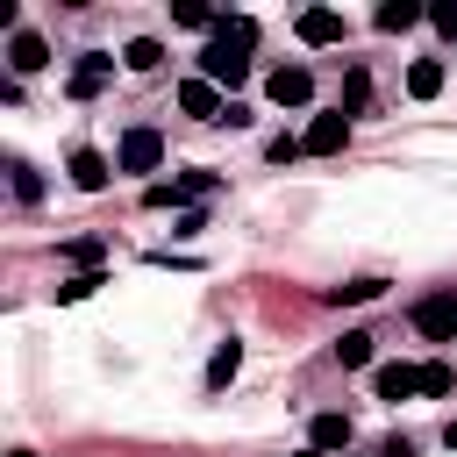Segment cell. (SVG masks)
<instances>
[{
  "instance_id": "cell-3",
  "label": "cell",
  "mask_w": 457,
  "mask_h": 457,
  "mask_svg": "<svg viewBox=\"0 0 457 457\" xmlns=\"http://www.w3.org/2000/svg\"><path fill=\"white\" fill-rule=\"evenodd\" d=\"M414 328L428 343H457V293H421L414 300Z\"/></svg>"
},
{
  "instance_id": "cell-17",
  "label": "cell",
  "mask_w": 457,
  "mask_h": 457,
  "mask_svg": "<svg viewBox=\"0 0 457 457\" xmlns=\"http://www.w3.org/2000/svg\"><path fill=\"white\" fill-rule=\"evenodd\" d=\"M421 14H428V7H414V0H386V7H378V14H371V21H378V29H386V36H400V29H414V21H421Z\"/></svg>"
},
{
  "instance_id": "cell-4",
  "label": "cell",
  "mask_w": 457,
  "mask_h": 457,
  "mask_svg": "<svg viewBox=\"0 0 457 457\" xmlns=\"http://www.w3.org/2000/svg\"><path fill=\"white\" fill-rule=\"evenodd\" d=\"M164 164V136L157 129H129L121 150H114V171H157Z\"/></svg>"
},
{
  "instance_id": "cell-29",
  "label": "cell",
  "mask_w": 457,
  "mask_h": 457,
  "mask_svg": "<svg viewBox=\"0 0 457 457\" xmlns=\"http://www.w3.org/2000/svg\"><path fill=\"white\" fill-rule=\"evenodd\" d=\"M443 443H450V450H457V421H450V428H443Z\"/></svg>"
},
{
  "instance_id": "cell-6",
  "label": "cell",
  "mask_w": 457,
  "mask_h": 457,
  "mask_svg": "<svg viewBox=\"0 0 457 457\" xmlns=\"http://www.w3.org/2000/svg\"><path fill=\"white\" fill-rule=\"evenodd\" d=\"M264 93H271L278 107H307V100H314V71H307V64H278V71L264 79Z\"/></svg>"
},
{
  "instance_id": "cell-19",
  "label": "cell",
  "mask_w": 457,
  "mask_h": 457,
  "mask_svg": "<svg viewBox=\"0 0 457 457\" xmlns=\"http://www.w3.org/2000/svg\"><path fill=\"white\" fill-rule=\"evenodd\" d=\"M121 64H129V71H157V64H164V43H157V36H136V43L121 50Z\"/></svg>"
},
{
  "instance_id": "cell-14",
  "label": "cell",
  "mask_w": 457,
  "mask_h": 457,
  "mask_svg": "<svg viewBox=\"0 0 457 457\" xmlns=\"http://www.w3.org/2000/svg\"><path fill=\"white\" fill-rule=\"evenodd\" d=\"M407 93H414V100H436V93H443V57H414V64H407Z\"/></svg>"
},
{
  "instance_id": "cell-15",
  "label": "cell",
  "mask_w": 457,
  "mask_h": 457,
  "mask_svg": "<svg viewBox=\"0 0 457 457\" xmlns=\"http://www.w3.org/2000/svg\"><path fill=\"white\" fill-rule=\"evenodd\" d=\"M7 186H14V200H21V207H36V200H43V171H36L29 157H7Z\"/></svg>"
},
{
  "instance_id": "cell-16",
  "label": "cell",
  "mask_w": 457,
  "mask_h": 457,
  "mask_svg": "<svg viewBox=\"0 0 457 457\" xmlns=\"http://www.w3.org/2000/svg\"><path fill=\"white\" fill-rule=\"evenodd\" d=\"M236 371H243V343H236V336H228V343H214V357H207V386H214V393H221V386H228V378H236Z\"/></svg>"
},
{
  "instance_id": "cell-5",
  "label": "cell",
  "mask_w": 457,
  "mask_h": 457,
  "mask_svg": "<svg viewBox=\"0 0 457 457\" xmlns=\"http://www.w3.org/2000/svg\"><path fill=\"white\" fill-rule=\"evenodd\" d=\"M107 79H114V57H107V50H86V57L71 64V79H64V93H71V100H93V93H100Z\"/></svg>"
},
{
  "instance_id": "cell-12",
  "label": "cell",
  "mask_w": 457,
  "mask_h": 457,
  "mask_svg": "<svg viewBox=\"0 0 457 457\" xmlns=\"http://www.w3.org/2000/svg\"><path fill=\"white\" fill-rule=\"evenodd\" d=\"M7 64H14V71H43V64H50V43H43L36 29H14V43H7Z\"/></svg>"
},
{
  "instance_id": "cell-22",
  "label": "cell",
  "mask_w": 457,
  "mask_h": 457,
  "mask_svg": "<svg viewBox=\"0 0 457 457\" xmlns=\"http://www.w3.org/2000/svg\"><path fill=\"white\" fill-rule=\"evenodd\" d=\"M171 21H179V29H207V36H214V21H221V14H207L200 0H179V7H171Z\"/></svg>"
},
{
  "instance_id": "cell-21",
  "label": "cell",
  "mask_w": 457,
  "mask_h": 457,
  "mask_svg": "<svg viewBox=\"0 0 457 457\" xmlns=\"http://www.w3.org/2000/svg\"><path fill=\"white\" fill-rule=\"evenodd\" d=\"M378 293H386V278H350V286H328V300H336V307H343V300L357 307V300H378Z\"/></svg>"
},
{
  "instance_id": "cell-18",
  "label": "cell",
  "mask_w": 457,
  "mask_h": 457,
  "mask_svg": "<svg viewBox=\"0 0 457 457\" xmlns=\"http://www.w3.org/2000/svg\"><path fill=\"white\" fill-rule=\"evenodd\" d=\"M336 364H343V371H364V364H371V336H364V328H343V343H336Z\"/></svg>"
},
{
  "instance_id": "cell-9",
  "label": "cell",
  "mask_w": 457,
  "mask_h": 457,
  "mask_svg": "<svg viewBox=\"0 0 457 457\" xmlns=\"http://www.w3.org/2000/svg\"><path fill=\"white\" fill-rule=\"evenodd\" d=\"M343 136H350V114H343V107H336V114H314V121H307V136H300V143H307V150H314V157H328V150H343Z\"/></svg>"
},
{
  "instance_id": "cell-26",
  "label": "cell",
  "mask_w": 457,
  "mask_h": 457,
  "mask_svg": "<svg viewBox=\"0 0 457 457\" xmlns=\"http://www.w3.org/2000/svg\"><path fill=\"white\" fill-rule=\"evenodd\" d=\"M300 150H307V143H300V136H271V143H264V157H271V164H293V157H300Z\"/></svg>"
},
{
  "instance_id": "cell-8",
  "label": "cell",
  "mask_w": 457,
  "mask_h": 457,
  "mask_svg": "<svg viewBox=\"0 0 457 457\" xmlns=\"http://www.w3.org/2000/svg\"><path fill=\"white\" fill-rule=\"evenodd\" d=\"M179 107H186L193 121H221V114H228L221 86H207V79H186V86H179Z\"/></svg>"
},
{
  "instance_id": "cell-7",
  "label": "cell",
  "mask_w": 457,
  "mask_h": 457,
  "mask_svg": "<svg viewBox=\"0 0 457 457\" xmlns=\"http://www.w3.org/2000/svg\"><path fill=\"white\" fill-rule=\"evenodd\" d=\"M293 29H300V43H307V50H328V43H343V14H336V7H307Z\"/></svg>"
},
{
  "instance_id": "cell-27",
  "label": "cell",
  "mask_w": 457,
  "mask_h": 457,
  "mask_svg": "<svg viewBox=\"0 0 457 457\" xmlns=\"http://www.w3.org/2000/svg\"><path fill=\"white\" fill-rule=\"evenodd\" d=\"M428 21H436L443 36H457V0H436V7H428Z\"/></svg>"
},
{
  "instance_id": "cell-28",
  "label": "cell",
  "mask_w": 457,
  "mask_h": 457,
  "mask_svg": "<svg viewBox=\"0 0 457 457\" xmlns=\"http://www.w3.org/2000/svg\"><path fill=\"white\" fill-rule=\"evenodd\" d=\"M378 457H414V443H407V436H386V443H378Z\"/></svg>"
},
{
  "instance_id": "cell-13",
  "label": "cell",
  "mask_w": 457,
  "mask_h": 457,
  "mask_svg": "<svg viewBox=\"0 0 457 457\" xmlns=\"http://www.w3.org/2000/svg\"><path fill=\"white\" fill-rule=\"evenodd\" d=\"M307 450H350V414H314L307 421Z\"/></svg>"
},
{
  "instance_id": "cell-1",
  "label": "cell",
  "mask_w": 457,
  "mask_h": 457,
  "mask_svg": "<svg viewBox=\"0 0 457 457\" xmlns=\"http://www.w3.org/2000/svg\"><path fill=\"white\" fill-rule=\"evenodd\" d=\"M250 43H257V21H250V14H221L214 36H207V50H200V79L236 93V86L250 79Z\"/></svg>"
},
{
  "instance_id": "cell-30",
  "label": "cell",
  "mask_w": 457,
  "mask_h": 457,
  "mask_svg": "<svg viewBox=\"0 0 457 457\" xmlns=\"http://www.w3.org/2000/svg\"><path fill=\"white\" fill-rule=\"evenodd\" d=\"M293 457H321V450H293Z\"/></svg>"
},
{
  "instance_id": "cell-10",
  "label": "cell",
  "mask_w": 457,
  "mask_h": 457,
  "mask_svg": "<svg viewBox=\"0 0 457 457\" xmlns=\"http://www.w3.org/2000/svg\"><path fill=\"white\" fill-rule=\"evenodd\" d=\"M371 393H378V400H407V393H421V364H378V371H371Z\"/></svg>"
},
{
  "instance_id": "cell-2",
  "label": "cell",
  "mask_w": 457,
  "mask_h": 457,
  "mask_svg": "<svg viewBox=\"0 0 457 457\" xmlns=\"http://www.w3.org/2000/svg\"><path fill=\"white\" fill-rule=\"evenodd\" d=\"M221 179L214 171H179V179H157V186H143V200L150 207H193V200H207Z\"/></svg>"
},
{
  "instance_id": "cell-11",
  "label": "cell",
  "mask_w": 457,
  "mask_h": 457,
  "mask_svg": "<svg viewBox=\"0 0 457 457\" xmlns=\"http://www.w3.org/2000/svg\"><path fill=\"white\" fill-rule=\"evenodd\" d=\"M64 171H71V186H79V193H100L114 164H107L100 150H71V157H64Z\"/></svg>"
},
{
  "instance_id": "cell-25",
  "label": "cell",
  "mask_w": 457,
  "mask_h": 457,
  "mask_svg": "<svg viewBox=\"0 0 457 457\" xmlns=\"http://www.w3.org/2000/svg\"><path fill=\"white\" fill-rule=\"evenodd\" d=\"M93 286H107V278H100V271H71V278H64V286H57V300H86V293H93Z\"/></svg>"
},
{
  "instance_id": "cell-31",
  "label": "cell",
  "mask_w": 457,
  "mask_h": 457,
  "mask_svg": "<svg viewBox=\"0 0 457 457\" xmlns=\"http://www.w3.org/2000/svg\"><path fill=\"white\" fill-rule=\"evenodd\" d=\"M7 457H29V450H7Z\"/></svg>"
},
{
  "instance_id": "cell-20",
  "label": "cell",
  "mask_w": 457,
  "mask_h": 457,
  "mask_svg": "<svg viewBox=\"0 0 457 457\" xmlns=\"http://www.w3.org/2000/svg\"><path fill=\"white\" fill-rule=\"evenodd\" d=\"M364 100H371V71L350 64V71H343V114H364Z\"/></svg>"
},
{
  "instance_id": "cell-24",
  "label": "cell",
  "mask_w": 457,
  "mask_h": 457,
  "mask_svg": "<svg viewBox=\"0 0 457 457\" xmlns=\"http://www.w3.org/2000/svg\"><path fill=\"white\" fill-rule=\"evenodd\" d=\"M450 386H457V378H450V364H443V357H436V364H421V393H428V400H443Z\"/></svg>"
},
{
  "instance_id": "cell-23",
  "label": "cell",
  "mask_w": 457,
  "mask_h": 457,
  "mask_svg": "<svg viewBox=\"0 0 457 457\" xmlns=\"http://www.w3.org/2000/svg\"><path fill=\"white\" fill-rule=\"evenodd\" d=\"M64 257H71L79 271H100V257H107V250H100V236H79V243H71Z\"/></svg>"
}]
</instances>
